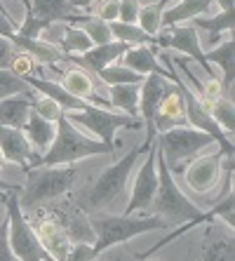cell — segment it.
I'll return each mask as SVG.
<instances>
[{"label":"cell","instance_id":"836d02e7","mask_svg":"<svg viewBox=\"0 0 235 261\" xmlns=\"http://www.w3.org/2000/svg\"><path fill=\"white\" fill-rule=\"evenodd\" d=\"M17 94H33V90L10 68H0V101L7 97H17Z\"/></svg>","mask_w":235,"mask_h":261},{"label":"cell","instance_id":"7dc6e473","mask_svg":"<svg viewBox=\"0 0 235 261\" xmlns=\"http://www.w3.org/2000/svg\"><path fill=\"white\" fill-rule=\"evenodd\" d=\"M0 12H7V10H5V5H3V3H0Z\"/></svg>","mask_w":235,"mask_h":261},{"label":"cell","instance_id":"7402d4cb","mask_svg":"<svg viewBox=\"0 0 235 261\" xmlns=\"http://www.w3.org/2000/svg\"><path fill=\"white\" fill-rule=\"evenodd\" d=\"M21 132H24V137L29 139L31 148H33L38 155H42V153L52 146V141H55L57 125L55 122H49V120H45V118H40L36 111L31 109L29 120H26V125H24Z\"/></svg>","mask_w":235,"mask_h":261},{"label":"cell","instance_id":"bcb514c9","mask_svg":"<svg viewBox=\"0 0 235 261\" xmlns=\"http://www.w3.org/2000/svg\"><path fill=\"white\" fill-rule=\"evenodd\" d=\"M3 189H10V186H7V184H3V181H0V195H3Z\"/></svg>","mask_w":235,"mask_h":261},{"label":"cell","instance_id":"e0dca14e","mask_svg":"<svg viewBox=\"0 0 235 261\" xmlns=\"http://www.w3.org/2000/svg\"><path fill=\"white\" fill-rule=\"evenodd\" d=\"M31 17L38 19L40 24L49 26V24H57V21H64V24H75V21H83L85 17L90 14H83L80 10L68 3V0H31Z\"/></svg>","mask_w":235,"mask_h":261},{"label":"cell","instance_id":"f546056e","mask_svg":"<svg viewBox=\"0 0 235 261\" xmlns=\"http://www.w3.org/2000/svg\"><path fill=\"white\" fill-rule=\"evenodd\" d=\"M109 29H111V36H113V40L127 43L129 47H134V45H155V40H153V38L148 36V33H144V31L139 29L137 24H125V21H111Z\"/></svg>","mask_w":235,"mask_h":261},{"label":"cell","instance_id":"d6a6232c","mask_svg":"<svg viewBox=\"0 0 235 261\" xmlns=\"http://www.w3.org/2000/svg\"><path fill=\"white\" fill-rule=\"evenodd\" d=\"M78 29L83 31L87 38H90L92 45H106V43H111V40H113L109 24H106V21H101V19H97V17H85L83 21H80Z\"/></svg>","mask_w":235,"mask_h":261},{"label":"cell","instance_id":"3957f363","mask_svg":"<svg viewBox=\"0 0 235 261\" xmlns=\"http://www.w3.org/2000/svg\"><path fill=\"white\" fill-rule=\"evenodd\" d=\"M78 179V167L57 165V167H31L26 170V186L19 189V207L21 212H36L40 205L57 200L73 189Z\"/></svg>","mask_w":235,"mask_h":261},{"label":"cell","instance_id":"f6af8a7d","mask_svg":"<svg viewBox=\"0 0 235 261\" xmlns=\"http://www.w3.org/2000/svg\"><path fill=\"white\" fill-rule=\"evenodd\" d=\"M21 3L26 5V14H29V12H31V0H21Z\"/></svg>","mask_w":235,"mask_h":261},{"label":"cell","instance_id":"c3c4849f","mask_svg":"<svg viewBox=\"0 0 235 261\" xmlns=\"http://www.w3.org/2000/svg\"><path fill=\"white\" fill-rule=\"evenodd\" d=\"M3 163H5V160H3V153H0V167H3Z\"/></svg>","mask_w":235,"mask_h":261},{"label":"cell","instance_id":"f35d334b","mask_svg":"<svg viewBox=\"0 0 235 261\" xmlns=\"http://www.w3.org/2000/svg\"><path fill=\"white\" fill-rule=\"evenodd\" d=\"M97 19L111 24V21H118V0H103L101 5L97 7Z\"/></svg>","mask_w":235,"mask_h":261},{"label":"cell","instance_id":"83f0119b","mask_svg":"<svg viewBox=\"0 0 235 261\" xmlns=\"http://www.w3.org/2000/svg\"><path fill=\"white\" fill-rule=\"evenodd\" d=\"M207 111H210L212 120L221 127V132L226 134L228 139H233V132H235V106H233V99H228V97L217 99V101H212L210 106H207Z\"/></svg>","mask_w":235,"mask_h":261},{"label":"cell","instance_id":"2e32d148","mask_svg":"<svg viewBox=\"0 0 235 261\" xmlns=\"http://www.w3.org/2000/svg\"><path fill=\"white\" fill-rule=\"evenodd\" d=\"M200 245V261H235L233 231L223 224L217 226L214 219L210 221V228L205 231Z\"/></svg>","mask_w":235,"mask_h":261},{"label":"cell","instance_id":"cb8c5ba5","mask_svg":"<svg viewBox=\"0 0 235 261\" xmlns=\"http://www.w3.org/2000/svg\"><path fill=\"white\" fill-rule=\"evenodd\" d=\"M127 49H129V45H127V43L111 40V43H106V45H94V47H90L83 57H80V61L85 64V68H90V71H97L99 73V71H103L106 66L115 64V61L125 55Z\"/></svg>","mask_w":235,"mask_h":261},{"label":"cell","instance_id":"ac0fdd59","mask_svg":"<svg viewBox=\"0 0 235 261\" xmlns=\"http://www.w3.org/2000/svg\"><path fill=\"white\" fill-rule=\"evenodd\" d=\"M172 127H188L186 122V106L179 87H167L155 111V132H167Z\"/></svg>","mask_w":235,"mask_h":261},{"label":"cell","instance_id":"8d00e7d4","mask_svg":"<svg viewBox=\"0 0 235 261\" xmlns=\"http://www.w3.org/2000/svg\"><path fill=\"white\" fill-rule=\"evenodd\" d=\"M139 0H118V21L125 24H137L139 17Z\"/></svg>","mask_w":235,"mask_h":261},{"label":"cell","instance_id":"f1b7e54d","mask_svg":"<svg viewBox=\"0 0 235 261\" xmlns=\"http://www.w3.org/2000/svg\"><path fill=\"white\" fill-rule=\"evenodd\" d=\"M169 0H155L148 5L139 7V17H137V26L144 33H148L151 38H155L160 33V19H163V10L167 7Z\"/></svg>","mask_w":235,"mask_h":261},{"label":"cell","instance_id":"9a60e30c","mask_svg":"<svg viewBox=\"0 0 235 261\" xmlns=\"http://www.w3.org/2000/svg\"><path fill=\"white\" fill-rule=\"evenodd\" d=\"M0 153H3L5 163L19 165L24 172L31 170V167H36L38 158H40L31 148L29 139L24 137L21 129H12V127H5V125H0Z\"/></svg>","mask_w":235,"mask_h":261},{"label":"cell","instance_id":"e575fe53","mask_svg":"<svg viewBox=\"0 0 235 261\" xmlns=\"http://www.w3.org/2000/svg\"><path fill=\"white\" fill-rule=\"evenodd\" d=\"M31 109L36 111L40 118H45V120H49V122H57L61 116H64V111H61L59 103H57L55 99H49V97H42V94H36V97H33Z\"/></svg>","mask_w":235,"mask_h":261},{"label":"cell","instance_id":"b9f144b4","mask_svg":"<svg viewBox=\"0 0 235 261\" xmlns=\"http://www.w3.org/2000/svg\"><path fill=\"white\" fill-rule=\"evenodd\" d=\"M14 33H17V24L12 21V17H10L7 12H0V38L12 40Z\"/></svg>","mask_w":235,"mask_h":261},{"label":"cell","instance_id":"1f68e13d","mask_svg":"<svg viewBox=\"0 0 235 261\" xmlns=\"http://www.w3.org/2000/svg\"><path fill=\"white\" fill-rule=\"evenodd\" d=\"M99 78L111 87V85H141L146 75H139V73L129 71V68L120 66V64H111L103 71H99Z\"/></svg>","mask_w":235,"mask_h":261},{"label":"cell","instance_id":"d590c367","mask_svg":"<svg viewBox=\"0 0 235 261\" xmlns=\"http://www.w3.org/2000/svg\"><path fill=\"white\" fill-rule=\"evenodd\" d=\"M92 261H141V259L125 243H120V245H113V247L103 249L101 254H97Z\"/></svg>","mask_w":235,"mask_h":261},{"label":"cell","instance_id":"ffe728a7","mask_svg":"<svg viewBox=\"0 0 235 261\" xmlns=\"http://www.w3.org/2000/svg\"><path fill=\"white\" fill-rule=\"evenodd\" d=\"M59 85L64 87L71 97L83 99V101H87L90 106H99V109L111 106L109 101H103V99L94 97V83H92V78L87 75V71H85V68H71V71H66Z\"/></svg>","mask_w":235,"mask_h":261},{"label":"cell","instance_id":"ee69618b","mask_svg":"<svg viewBox=\"0 0 235 261\" xmlns=\"http://www.w3.org/2000/svg\"><path fill=\"white\" fill-rule=\"evenodd\" d=\"M214 3H219L221 12H230V10H235V0H214Z\"/></svg>","mask_w":235,"mask_h":261},{"label":"cell","instance_id":"7c38bea8","mask_svg":"<svg viewBox=\"0 0 235 261\" xmlns=\"http://www.w3.org/2000/svg\"><path fill=\"white\" fill-rule=\"evenodd\" d=\"M223 155L221 151L217 153H207V155H198L184 167V179L186 186L195 193H210L212 189H217L219 179L223 174Z\"/></svg>","mask_w":235,"mask_h":261},{"label":"cell","instance_id":"603a6c76","mask_svg":"<svg viewBox=\"0 0 235 261\" xmlns=\"http://www.w3.org/2000/svg\"><path fill=\"white\" fill-rule=\"evenodd\" d=\"M38 92L33 94H17V97H7L0 101V125L12 129H24L26 120L31 113V101Z\"/></svg>","mask_w":235,"mask_h":261},{"label":"cell","instance_id":"4316f807","mask_svg":"<svg viewBox=\"0 0 235 261\" xmlns=\"http://www.w3.org/2000/svg\"><path fill=\"white\" fill-rule=\"evenodd\" d=\"M109 103L113 109L122 111L125 116L137 118L139 111V85H111Z\"/></svg>","mask_w":235,"mask_h":261},{"label":"cell","instance_id":"60d3db41","mask_svg":"<svg viewBox=\"0 0 235 261\" xmlns=\"http://www.w3.org/2000/svg\"><path fill=\"white\" fill-rule=\"evenodd\" d=\"M14 55H17V47L7 38H0V68H10Z\"/></svg>","mask_w":235,"mask_h":261},{"label":"cell","instance_id":"7a4b0ae2","mask_svg":"<svg viewBox=\"0 0 235 261\" xmlns=\"http://www.w3.org/2000/svg\"><path fill=\"white\" fill-rule=\"evenodd\" d=\"M151 144H141V146H134L132 151L122 155L118 163H113L109 170H103V174L99 176L97 181L87 186L85 191H80L78 195V205L83 212H90V214H99V212H106V210H113V205L122 198L127 189V179L132 174L134 165L141 155H146Z\"/></svg>","mask_w":235,"mask_h":261},{"label":"cell","instance_id":"5b68a950","mask_svg":"<svg viewBox=\"0 0 235 261\" xmlns=\"http://www.w3.org/2000/svg\"><path fill=\"white\" fill-rule=\"evenodd\" d=\"M90 226H92V231H94V243H92V254L94 256L101 254L103 249L127 243V240H132L137 236L167 228L160 217H132V214L129 217L127 214L115 217V214H101V212L92 214Z\"/></svg>","mask_w":235,"mask_h":261},{"label":"cell","instance_id":"ab89813d","mask_svg":"<svg viewBox=\"0 0 235 261\" xmlns=\"http://www.w3.org/2000/svg\"><path fill=\"white\" fill-rule=\"evenodd\" d=\"M0 261H19L7 243V221L0 224Z\"/></svg>","mask_w":235,"mask_h":261},{"label":"cell","instance_id":"d4e9b609","mask_svg":"<svg viewBox=\"0 0 235 261\" xmlns=\"http://www.w3.org/2000/svg\"><path fill=\"white\" fill-rule=\"evenodd\" d=\"M122 59V66L129 68V71L139 73V75H148V73H160L167 78V71L160 68L158 64V57L155 52L151 49V45H134L120 57Z\"/></svg>","mask_w":235,"mask_h":261},{"label":"cell","instance_id":"ba28073f","mask_svg":"<svg viewBox=\"0 0 235 261\" xmlns=\"http://www.w3.org/2000/svg\"><path fill=\"white\" fill-rule=\"evenodd\" d=\"M165 64H167V80H172L176 87H179L181 92V97H184V106H186V122H188V127H193V129H200V132H207L212 137V139L217 141L219 146H221V153L226 155V158H230L235 153V146H233V139H228L226 134L221 132V127H219L217 122L212 120L210 116V111H207V106L202 101H200V97L195 94L191 87L181 80V75L174 71V64H172V59H169V55L163 57Z\"/></svg>","mask_w":235,"mask_h":261},{"label":"cell","instance_id":"74e56055","mask_svg":"<svg viewBox=\"0 0 235 261\" xmlns=\"http://www.w3.org/2000/svg\"><path fill=\"white\" fill-rule=\"evenodd\" d=\"M10 71L14 73V75H31V71H33V57L26 55V52H21V49H17V55H14L12 64H10Z\"/></svg>","mask_w":235,"mask_h":261},{"label":"cell","instance_id":"6da1fadb","mask_svg":"<svg viewBox=\"0 0 235 261\" xmlns=\"http://www.w3.org/2000/svg\"><path fill=\"white\" fill-rule=\"evenodd\" d=\"M155 170H158V191L151 207H148V210H153V217L163 219L167 228L184 224L200 226L202 221L214 219L212 212H200V207L193 200H188V195L179 189L176 179L165 165V158L160 148H158V144H155Z\"/></svg>","mask_w":235,"mask_h":261},{"label":"cell","instance_id":"52a82bcc","mask_svg":"<svg viewBox=\"0 0 235 261\" xmlns=\"http://www.w3.org/2000/svg\"><path fill=\"white\" fill-rule=\"evenodd\" d=\"M3 200L7 205V243L12 247L14 256L19 261H52L45 249H42L40 240H38L33 226L29 224L26 214L21 212L19 207V189L17 186H10L7 195L3 193Z\"/></svg>","mask_w":235,"mask_h":261},{"label":"cell","instance_id":"30bf717a","mask_svg":"<svg viewBox=\"0 0 235 261\" xmlns=\"http://www.w3.org/2000/svg\"><path fill=\"white\" fill-rule=\"evenodd\" d=\"M155 191H158V170H155V139H153V144L146 151V160L141 163V167H139L137 176L132 181V189H129V198H127L125 205L127 217L134 212H146L151 207L153 198H155Z\"/></svg>","mask_w":235,"mask_h":261},{"label":"cell","instance_id":"7bdbcfd3","mask_svg":"<svg viewBox=\"0 0 235 261\" xmlns=\"http://www.w3.org/2000/svg\"><path fill=\"white\" fill-rule=\"evenodd\" d=\"M75 10H90L92 5H94V0H68Z\"/></svg>","mask_w":235,"mask_h":261},{"label":"cell","instance_id":"4fadbf2b","mask_svg":"<svg viewBox=\"0 0 235 261\" xmlns=\"http://www.w3.org/2000/svg\"><path fill=\"white\" fill-rule=\"evenodd\" d=\"M36 231L38 240H40L45 254L49 256L52 261H66L68 252H71V240H68L64 226L57 217H49V214H38L36 219L29 221Z\"/></svg>","mask_w":235,"mask_h":261},{"label":"cell","instance_id":"4dcf8cb0","mask_svg":"<svg viewBox=\"0 0 235 261\" xmlns=\"http://www.w3.org/2000/svg\"><path fill=\"white\" fill-rule=\"evenodd\" d=\"M59 43H61L64 55H85L90 47H94L90 38L85 36L78 26H71V24L64 26V33H61Z\"/></svg>","mask_w":235,"mask_h":261},{"label":"cell","instance_id":"44dd1931","mask_svg":"<svg viewBox=\"0 0 235 261\" xmlns=\"http://www.w3.org/2000/svg\"><path fill=\"white\" fill-rule=\"evenodd\" d=\"M235 43H233V36L230 38H223L219 45L210 47V52H205V59L207 64H217L221 68V85H223V94L230 90L233 94V80H235Z\"/></svg>","mask_w":235,"mask_h":261},{"label":"cell","instance_id":"484cf974","mask_svg":"<svg viewBox=\"0 0 235 261\" xmlns=\"http://www.w3.org/2000/svg\"><path fill=\"white\" fill-rule=\"evenodd\" d=\"M195 29H205L210 33V45H219L226 33H233L235 26V10L230 12H219L217 17H195L191 19Z\"/></svg>","mask_w":235,"mask_h":261},{"label":"cell","instance_id":"8fae6325","mask_svg":"<svg viewBox=\"0 0 235 261\" xmlns=\"http://www.w3.org/2000/svg\"><path fill=\"white\" fill-rule=\"evenodd\" d=\"M153 40H155V45H160V47L184 52L191 61H198L207 78L214 75L212 64H207V59H205V49H202V43H200V36H198V29H195V26H172V29H163Z\"/></svg>","mask_w":235,"mask_h":261},{"label":"cell","instance_id":"5bb4252c","mask_svg":"<svg viewBox=\"0 0 235 261\" xmlns=\"http://www.w3.org/2000/svg\"><path fill=\"white\" fill-rule=\"evenodd\" d=\"M167 78L160 73H148L144 78V83L139 85V113L146 122V144H153V139L158 137L155 132V111L158 103L163 99V94L167 92Z\"/></svg>","mask_w":235,"mask_h":261},{"label":"cell","instance_id":"277c9868","mask_svg":"<svg viewBox=\"0 0 235 261\" xmlns=\"http://www.w3.org/2000/svg\"><path fill=\"white\" fill-rule=\"evenodd\" d=\"M57 125L55 141L47 151L38 158L36 167H57V165H73L78 160L92 158V155H101V153H113V148L101 144L94 137L83 134L75 125L66 120V116H61Z\"/></svg>","mask_w":235,"mask_h":261},{"label":"cell","instance_id":"d6986e66","mask_svg":"<svg viewBox=\"0 0 235 261\" xmlns=\"http://www.w3.org/2000/svg\"><path fill=\"white\" fill-rule=\"evenodd\" d=\"M214 0H179L176 5L165 7L163 19H160V31L172 29V26H181L184 21H191L195 17H205L212 10Z\"/></svg>","mask_w":235,"mask_h":261},{"label":"cell","instance_id":"9c48e42d","mask_svg":"<svg viewBox=\"0 0 235 261\" xmlns=\"http://www.w3.org/2000/svg\"><path fill=\"white\" fill-rule=\"evenodd\" d=\"M64 116L71 125L87 129L94 139H99L101 144L111 146V148H115V132L118 129L139 127L137 118L125 116V113H111L109 109H99V106H85L83 111H66Z\"/></svg>","mask_w":235,"mask_h":261},{"label":"cell","instance_id":"8992f818","mask_svg":"<svg viewBox=\"0 0 235 261\" xmlns=\"http://www.w3.org/2000/svg\"><path fill=\"white\" fill-rule=\"evenodd\" d=\"M155 144L160 148L169 172L181 174L200 151H205L210 146H217V141L212 139L207 132H200L193 127H172L167 132H160L155 137Z\"/></svg>","mask_w":235,"mask_h":261}]
</instances>
